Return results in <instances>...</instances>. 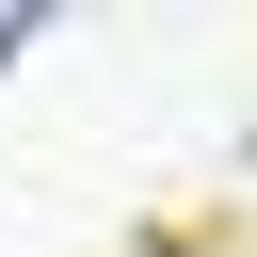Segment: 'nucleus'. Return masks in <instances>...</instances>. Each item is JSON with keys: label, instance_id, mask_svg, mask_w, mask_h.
<instances>
[{"label": "nucleus", "instance_id": "1", "mask_svg": "<svg viewBox=\"0 0 257 257\" xmlns=\"http://www.w3.org/2000/svg\"><path fill=\"white\" fill-rule=\"evenodd\" d=\"M16 48H32V16H16V0H0V64H16Z\"/></svg>", "mask_w": 257, "mask_h": 257}]
</instances>
